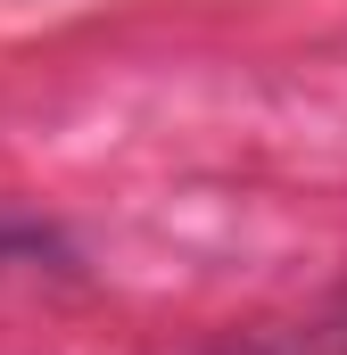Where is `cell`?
<instances>
[{
    "label": "cell",
    "mask_w": 347,
    "mask_h": 355,
    "mask_svg": "<svg viewBox=\"0 0 347 355\" xmlns=\"http://www.w3.org/2000/svg\"><path fill=\"white\" fill-rule=\"evenodd\" d=\"M42 248H50L42 223H8V215H0V265H8V257H42Z\"/></svg>",
    "instance_id": "obj_1"
}]
</instances>
